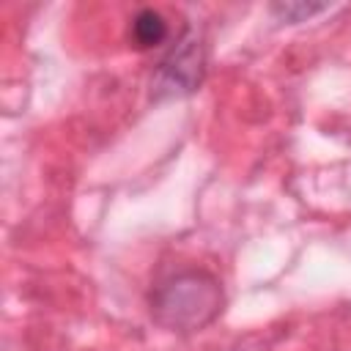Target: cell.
Here are the masks:
<instances>
[{"label": "cell", "mask_w": 351, "mask_h": 351, "mask_svg": "<svg viewBox=\"0 0 351 351\" xmlns=\"http://www.w3.org/2000/svg\"><path fill=\"white\" fill-rule=\"evenodd\" d=\"M222 304L219 280L200 269L178 271L151 293V315L170 332H200L222 313Z\"/></svg>", "instance_id": "1"}, {"label": "cell", "mask_w": 351, "mask_h": 351, "mask_svg": "<svg viewBox=\"0 0 351 351\" xmlns=\"http://www.w3.org/2000/svg\"><path fill=\"white\" fill-rule=\"evenodd\" d=\"M206 74V49L197 36H181L178 44L170 49V55L159 63L151 88L154 96H186L192 93Z\"/></svg>", "instance_id": "2"}, {"label": "cell", "mask_w": 351, "mask_h": 351, "mask_svg": "<svg viewBox=\"0 0 351 351\" xmlns=\"http://www.w3.org/2000/svg\"><path fill=\"white\" fill-rule=\"evenodd\" d=\"M165 38H167V22H165V16L159 11L143 8V11L134 14V19H132V41H134V47L151 49V47H159Z\"/></svg>", "instance_id": "3"}, {"label": "cell", "mask_w": 351, "mask_h": 351, "mask_svg": "<svg viewBox=\"0 0 351 351\" xmlns=\"http://www.w3.org/2000/svg\"><path fill=\"white\" fill-rule=\"evenodd\" d=\"M329 8H332L329 3H304V0H288V3H271L269 5V11L280 22H291V25L307 22V19H313V16H318V14L329 11Z\"/></svg>", "instance_id": "4"}]
</instances>
